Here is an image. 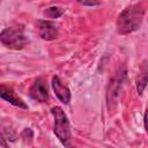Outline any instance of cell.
<instances>
[{"label":"cell","mask_w":148,"mask_h":148,"mask_svg":"<svg viewBox=\"0 0 148 148\" xmlns=\"http://www.w3.org/2000/svg\"><path fill=\"white\" fill-rule=\"evenodd\" d=\"M146 14V8L142 2L131 3L124 8L117 17L116 27L117 31L120 35H128L134 32L141 27Z\"/></svg>","instance_id":"obj_1"},{"label":"cell","mask_w":148,"mask_h":148,"mask_svg":"<svg viewBox=\"0 0 148 148\" xmlns=\"http://www.w3.org/2000/svg\"><path fill=\"white\" fill-rule=\"evenodd\" d=\"M51 113L54 119L53 132L59 141L66 148H74L73 140H72V131L69 120L65 113V111L60 106H53L51 109Z\"/></svg>","instance_id":"obj_2"},{"label":"cell","mask_w":148,"mask_h":148,"mask_svg":"<svg viewBox=\"0 0 148 148\" xmlns=\"http://www.w3.org/2000/svg\"><path fill=\"white\" fill-rule=\"evenodd\" d=\"M125 79H126V67L125 66H121L114 73V75L110 79V82L106 88V106L110 112H111V110H113V108L118 103V98H119L120 90L124 84L123 82Z\"/></svg>","instance_id":"obj_3"},{"label":"cell","mask_w":148,"mask_h":148,"mask_svg":"<svg viewBox=\"0 0 148 148\" xmlns=\"http://www.w3.org/2000/svg\"><path fill=\"white\" fill-rule=\"evenodd\" d=\"M0 40L3 46L10 50H22L29 43L27 36L21 29L17 28H5L0 34Z\"/></svg>","instance_id":"obj_4"},{"label":"cell","mask_w":148,"mask_h":148,"mask_svg":"<svg viewBox=\"0 0 148 148\" xmlns=\"http://www.w3.org/2000/svg\"><path fill=\"white\" fill-rule=\"evenodd\" d=\"M38 35L44 40H54L59 36V29L57 24L50 20H38L36 22Z\"/></svg>","instance_id":"obj_5"},{"label":"cell","mask_w":148,"mask_h":148,"mask_svg":"<svg viewBox=\"0 0 148 148\" xmlns=\"http://www.w3.org/2000/svg\"><path fill=\"white\" fill-rule=\"evenodd\" d=\"M29 96L39 103H45L49 99V89L46 81L43 77H38L35 80L32 86L29 89Z\"/></svg>","instance_id":"obj_6"},{"label":"cell","mask_w":148,"mask_h":148,"mask_svg":"<svg viewBox=\"0 0 148 148\" xmlns=\"http://www.w3.org/2000/svg\"><path fill=\"white\" fill-rule=\"evenodd\" d=\"M51 86H52V89H53L57 98L64 104H69V102H71V90L65 83H62V81L60 80V77L58 75H54L52 77Z\"/></svg>","instance_id":"obj_7"},{"label":"cell","mask_w":148,"mask_h":148,"mask_svg":"<svg viewBox=\"0 0 148 148\" xmlns=\"http://www.w3.org/2000/svg\"><path fill=\"white\" fill-rule=\"evenodd\" d=\"M0 96H1L2 99L7 101L8 103H10V104L14 105V106H17V108L24 109V110L28 109V105L25 104V102H24L21 97H18V96L16 95V92H15L10 87H8V86H6V84H1V88H0Z\"/></svg>","instance_id":"obj_8"},{"label":"cell","mask_w":148,"mask_h":148,"mask_svg":"<svg viewBox=\"0 0 148 148\" xmlns=\"http://www.w3.org/2000/svg\"><path fill=\"white\" fill-rule=\"evenodd\" d=\"M147 83H148V61L143 60L140 64L138 75L135 77V86L139 95H142L143 90L147 87Z\"/></svg>","instance_id":"obj_9"},{"label":"cell","mask_w":148,"mask_h":148,"mask_svg":"<svg viewBox=\"0 0 148 148\" xmlns=\"http://www.w3.org/2000/svg\"><path fill=\"white\" fill-rule=\"evenodd\" d=\"M65 13V9L62 7H59V6H52V7H49L44 10V16L49 17V18H58L60 17L62 14Z\"/></svg>","instance_id":"obj_10"},{"label":"cell","mask_w":148,"mask_h":148,"mask_svg":"<svg viewBox=\"0 0 148 148\" xmlns=\"http://www.w3.org/2000/svg\"><path fill=\"white\" fill-rule=\"evenodd\" d=\"M21 138L24 141H27V142L30 143L32 141V139H34V132L31 131V128H24L22 131V133H21Z\"/></svg>","instance_id":"obj_11"},{"label":"cell","mask_w":148,"mask_h":148,"mask_svg":"<svg viewBox=\"0 0 148 148\" xmlns=\"http://www.w3.org/2000/svg\"><path fill=\"white\" fill-rule=\"evenodd\" d=\"M80 3H81V5H83V6H97V5H99V2H97V1H92V2L80 1Z\"/></svg>","instance_id":"obj_12"},{"label":"cell","mask_w":148,"mask_h":148,"mask_svg":"<svg viewBox=\"0 0 148 148\" xmlns=\"http://www.w3.org/2000/svg\"><path fill=\"white\" fill-rule=\"evenodd\" d=\"M145 128L146 131H148V109L146 110V113H145Z\"/></svg>","instance_id":"obj_13"}]
</instances>
